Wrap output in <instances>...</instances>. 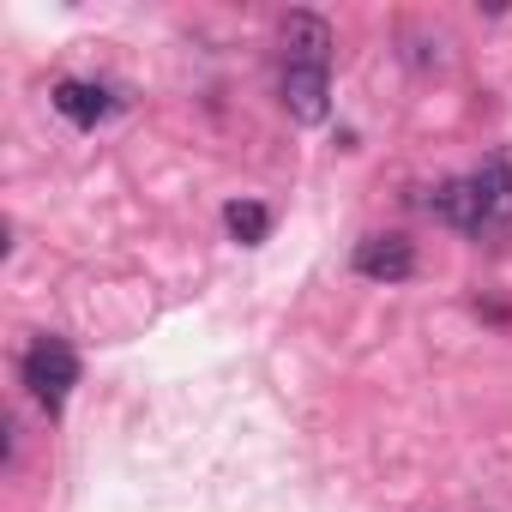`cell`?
<instances>
[{
  "instance_id": "8992f818",
  "label": "cell",
  "mask_w": 512,
  "mask_h": 512,
  "mask_svg": "<svg viewBox=\"0 0 512 512\" xmlns=\"http://www.w3.org/2000/svg\"><path fill=\"white\" fill-rule=\"evenodd\" d=\"M49 103H55L73 127H97V121L115 115V97H109L103 85H91V79H61V85L49 91Z\"/></svg>"
},
{
  "instance_id": "277c9868",
  "label": "cell",
  "mask_w": 512,
  "mask_h": 512,
  "mask_svg": "<svg viewBox=\"0 0 512 512\" xmlns=\"http://www.w3.org/2000/svg\"><path fill=\"white\" fill-rule=\"evenodd\" d=\"M278 49H284V67H332V25L320 13H284Z\"/></svg>"
},
{
  "instance_id": "3957f363",
  "label": "cell",
  "mask_w": 512,
  "mask_h": 512,
  "mask_svg": "<svg viewBox=\"0 0 512 512\" xmlns=\"http://www.w3.org/2000/svg\"><path fill=\"white\" fill-rule=\"evenodd\" d=\"M350 266H356V278H368V284H404V278H416V247H410V235H362L356 241V253H350Z\"/></svg>"
},
{
  "instance_id": "5b68a950",
  "label": "cell",
  "mask_w": 512,
  "mask_h": 512,
  "mask_svg": "<svg viewBox=\"0 0 512 512\" xmlns=\"http://www.w3.org/2000/svg\"><path fill=\"white\" fill-rule=\"evenodd\" d=\"M284 109H290V121H302V127H320L326 121V109H332V67H284Z\"/></svg>"
},
{
  "instance_id": "6da1fadb",
  "label": "cell",
  "mask_w": 512,
  "mask_h": 512,
  "mask_svg": "<svg viewBox=\"0 0 512 512\" xmlns=\"http://www.w3.org/2000/svg\"><path fill=\"white\" fill-rule=\"evenodd\" d=\"M19 380H25V392H31L49 416H61L67 398H73V386H79V356H73V344L43 332V338L19 356Z\"/></svg>"
},
{
  "instance_id": "7a4b0ae2",
  "label": "cell",
  "mask_w": 512,
  "mask_h": 512,
  "mask_svg": "<svg viewBox=\"0 0 512 512\" xmlns=\"http://www.w3.org/2000/svg\"><path fill=\"white\" fill-rule=\"evenodd\" d=\"M470 199H476V217H482V229H500V223H512V145H500V151H488L470 175Z\"/></svg>"
},
{
  "instance_id": "52a82bcc",
  "label": "cell",
  "mask_w": 512,
  "mask_h": 512,
  "mask_svg": "<svg viewBox=\"0 0 512 512\" xmlns=\"http://www.w3.org/2000/svg\"><path fill=\"white\" fill-rule=\"evenodd\" d=\"M223 229H229V241H241V247H260V241L272 235V211H266L260 199H229V205H223Z\"/></svg>"
},
{
  "instance_id": "ba28073f",
  "label": "cell",
  "mask_w": 512,
  "mask_h": 512,
  "mask_svg": "<svg viewBox=\"0 0 512 512\" xmlns=\"http://www.w3.org/2000/svg\"><path fill=\"white\" fill-rule=\"evenodd\" d=\"M404 43H416V49H404V61H410V67H446V37H440V31H434V37L404 31Z\"/></svg>"
}]
</instances>
